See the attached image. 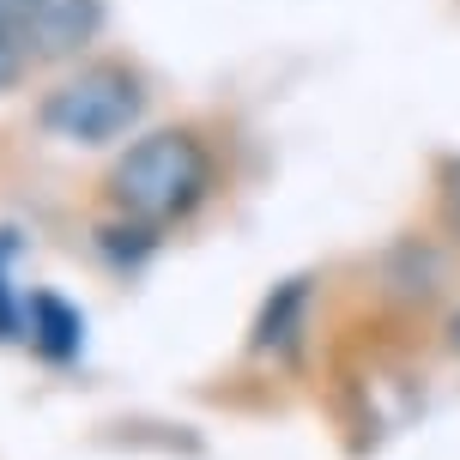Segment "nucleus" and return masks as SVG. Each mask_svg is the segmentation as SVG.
Returning <instances> with one entry per match:
<instances>
[{
	"mask_svg": "<svg viewBox=\"0 0 460 460\" xmlns=\"http://www.w3.org/2000/svg\"><path fill=\"white\" fill-rule=\"evenodd\" d=\"M448 333H455V345H460V315H455V327H448Z\"/></svg>",
	"mask_w": 460,
	"mask_h": 460,
	"instance_id": "8",
	"label": "nucleus"
},
{
	"mask_svg": "<svg viewBox=\"0 0 460 460\" xmlns=\"http://www.w3.org/2000/svg\"><path fill=\"white\" fill-rule=\"evenodd\" d=\"M6 254H13V230H0V340L19 327V303H13V291H6Z\"/></svg>",
	"mask_w": 460,
	"mask_h": 460,
	"instance_id": "7",
	"label": "nucleus"
},
{
	"mask_svg": "<svg viewBox=\"0 0 460 460\" xmlns=\"http://www.w3.org/2000/svg\"><path fill=\"white\" fill-rule=\"evenodd\" d=\"M31 333H37V345H43L55 364H67L73 351H79V333H85V322H79V309H67L61 297L37 291V297H31Z\"/></svg>",
	"mask_w": 460,
	"mask_h": 460,
	"instance_id": "4",
	"label": "nucleus"
},
{
	"mask_svg": "<svg viewBox=\"0 0 460 460\" xmlns=\"http://www.w3.org/2000/svg\"><path fill=\"white\" fill-rule=\"evenodd\" d=\"M139 110H146V92L134 73L115 61H97V67H79L67 85H55L37 121L67 146H110L139 121Z\"/></svg>",
	"mask_w": 460,
	"mask_h": 460,
	"instance_id": "2",
	"label": "nucleus"
},
{
	"mask_svg": "<svg viewBox=\"0 0 460 460\" xmlns=\"http://www.w3.org/2000/svg\"><path fill=\"white\" fill-rule=\"evenodd\" d=\"M0 24L37 61H55V55H73L79 43H92L103 24V6L97 0H0Z\"/></svg>",
	"mask_w": 460,
	"mask_h": 460,
	"instance_id": "3",
	"label": "nucleus"
},
{
	"mask_svg": "<svg viewBox=\"0 0 460 460\" xmlns=\"http://www.w3.org/2000/svg\"><path fill=\"white\" fill-rule=\"evenodd\" d=\"M212 182V158L207 146L182 128L146 134L139 146H128V158L110 170V194L121 212H134L139 225H164L200 207V194Z\"/></svg>",
	"mask_w": 460,
	"mask_h": 460,
	"instance_id": "1",
	"label": "nucleus"
},
{
	"mask_svg": "<svg viewBox=\"0 0 460 460\" xmlns=\"http://www.w3.org/2000/svg\"><path fill=\"white\" fill-rule=\"evenodd\" d=\"M31 67H37V55H31V49H24L19 37L0 24V92H13V85H19Z\"/></svg>",
	"mask_w": 460,
	"mask_h": 460,
	"instance_id": "6",
	"label": "nucleus"
},
{
	"mask_svg": "<svg viewBox=\"0 0 460 460\" xmlns=\"http://www.w3.org/2000/svg\"><path fill=\"white\" fill-rule=\"evenodd\" d=\"M297 309H303V279H291V285L279 291V303H267L254 345H261V351H273V345H291V322H297Z\"/></svg>",
	"mask_w": 460,
	"mask_h": 460,
	"instance_id": "5",
	"label": "nucleus"
}]
</instances>
